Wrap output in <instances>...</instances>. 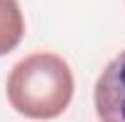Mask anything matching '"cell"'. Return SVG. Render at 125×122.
Returning <instances> with one entry per match:
<instances>
[{"mask_svg": "<svg viewBox=\"0 0 125 122\" xmlns=\"http://www.w3.org/2000/svg\"><path fill=\"white\" fill-rule=\"evenodd\" d=\"M75 79L70 65L55 53H34L19 60L7 77V101L19 115L53 120L72 101Z\"/></svg>", "mask_w": 125, "mask_h": 122, "instance_id": "cell-1", "label": "cell"}, {"mask_svg": "<svg viewBox=\"0 0 125 122\" xmlns=\"http://www.w3.org/2000/svg\"><path fill=\"white\" fill-rule=\"evenodd\" d=\"M94 105L101 122H125V50L104 67L94 89Z\"/></svg>", "mask_w": 125, "mask_h": 122, "instance_id": "cell-2", "label": "cell"}, {"mask_svg": "<svg viewBox=\"0 0 125 122\" xmlns=\"http://www.w3.org/2000/svg\"><path fill=\"white\" fill-rule=\"evenodd\" d=\"M24 36V15L17 0H0V55L19 46Z\"/></svg>", "mask_w": 125, "mask_h": 122, "instance_id": "cell-3", "label": "cell"}]
</instances>
